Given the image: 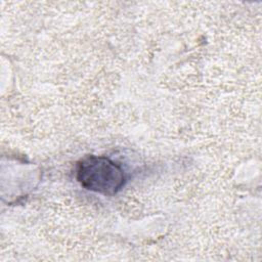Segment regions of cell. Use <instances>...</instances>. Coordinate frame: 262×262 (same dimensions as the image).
I'll return each instance as SVG.
<instances>
[{"instance_id":"6da1fadb","label":"cell","mask_w":262,"mask_h":262,"mask_svg":"<svg viewBox=\"0 0 262 262\" xmlns=\"http://www.w3.org/2000/svg\"><path fill=\"white\" fill-rule=\"evenodd\" d=\"M76 178L86 189L104 195L117 193L126 182L123 168L103 156H87L77 165Z\"/></svg>"}]
</instances>
